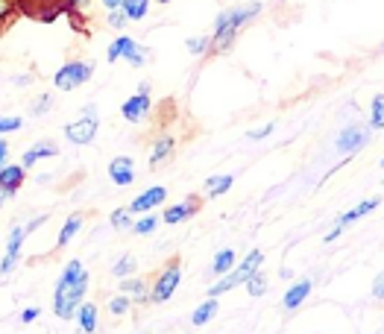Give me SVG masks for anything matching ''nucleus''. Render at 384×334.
Segmentation results:
<instances>
[{
    "mask_svg": "<svg viewBox=\"0 0 384 334\" xmlns=\"http://www.w3.org/2000/svg\"><path fill=\"white\" fill-rule=\"evenodd\" d=\"M88 290V273L82 267V261H68L65 273L56 281V293H53V314L59 320H70L77 314V308L82 305V296Z\"/></svg>",
    "mask_w": 384,
    "mask_h": 334,
    "instance_id": "1",
    "label": "nucleus"
},
{
    "mask_svg": "<svg viewBox=\"0 0 384 334\" xmlns=\"http://www.w3.org/2000/svg\"><path fill=\"white\" fill-rule=\"evenodd\" d=\"M259 12H261V4H247V6H237V9H229L223 15H217L211 47L214 50H229V44L235 41V35H237V30L247 27Z\"/></svg>",
    "mask_w": 384,
    "mask_h": 334,
    "instance_id": "2",
    "label": "nucleus"
},
{
    "mask_svg": "<svg viewBox=\"0 0 384 334\" xmlns=\"http://www.w3.org/2000/svg\"><path fill=\"white\" fill-rule=\"evenodd\" d=\"M261 264H264V252H261V250H252V252L241 261V267H237L235 273H223V278L217 281L214 288H209V296H221V293H226V290H232V288H237V285H244V281H247L255 270H261Z\"/></svg>",
    "mask_w": 384,
    "mask_h": 334,
    "instance_id": "3",
    "label": "nucleus"
},
{
    "mask_svg": "<svg viewBox=\"0 0 384 334\" xmlns=\"http://www.w3.org/2000/svg\"><path fill=\"white\" fill-rule=\"evenodd\" d=\"M91 74H94V65L91 62H68L56 70V77H53V85L59 88V91H74V88H80L82 82L91 79Z\"/></svg>",
    "mask_w": 384,
    "mask_h": 334,
    "instance_id": "4",
    "label": "nucleus"
},
{
    "mask_svg": "<svg viewBox=\"0 0 384 334\" xmlns=\"http://www.w3.org/2000/svg\"><path fill=\"white\" fill-rule=\"evenodd\" d=\"M94 135H97V112H94V105H85L82 117L65 127V138L70 141V144L82 147V144H91Z\"/></svg>",
    "mask_w": 384,
    "mask_h": 334,
    "instance_id": "5",
    "label": "nucleus"
},
{
    "mask_svg": "<svg viewBox=\"0 0 384 334\" xmlns=\"http://www.w3.org/2000/svg\"><path fill=\"white\" fill-rule=\"evenodd\" d=\"M120 56H123L126 62H130L132 68H141L144 62H147L150 53L144 50V47H138V44H135V39H130V35H120V39H115V41H112V47H109L106 59H109V62H118Z\"/></svg>",
    "mask_w": 384,
    "mask_h": 334,
    "instance_id": "6",
    "label": "nucleus"
},
{
    "mask_svg": "<svg viewBox=\"0 0 384 334\" xmlns=\"http://www.w3.org/2000/svg\"><path fill=\"white\" fill-rule=\"evenodd\" d=\"M147 112H150V85H147V82H141V85H138V91L120 105V115H123V120L138 123V120L147 117Z\"/></svg>",
    "mask_w": 384,
    "mask_h": 334,
    "instance_id": "7",
    "label": "nucleus"
},
{
    "mask_svg": "<svg viewBox=\"0 0 384 334\" xmlns=\"http://www.w3.org/2000/svg\"><path fill=\"white\" fill-rule=\"evenodd\" d=\"M179 281H182V267H179V261H173L171 267L159 276V281H156V288H153L150 299H153V302H168V299L176 293Z\"/></svg>",
    "mask_w": 384,
    "mask_h": 334,
    "instance_id": "8",
    "label": "nucleus"
},
{
    "mask_svg": "<svg viewBox=\"0 0 384 334\" xmlns=\"http://www.w3.org/2000/svg\"><path fill=\"white\" fill-rule=\"evenodd\" d=\"M370 132L361 129V127H346L337 138H335V150L337 153H358L361 147H367Z\"/></svg>",
    "mask_w": 384,
    "mask_h": 334,
    "instance_id": "9",
    "label": "nucleus"
},
{
    "mask_svg": "<svg viewBox=\"0 0 384 334\" xmlns=\"http://www.w3.org/2000/svg\"><path fill=\"white\" fill-rule=\"evenodd\" d=\"M24 238H27V229L21 226H15L12 232H9V243H6V255L4 261H0V273H12V267L18 264V258H21V246H24Z\"/></svg>",
    "mask_w": 384,
    "mask_h": 334,
    "instance_id": "10",
    "label": "nucleus"
},
{
    "mask_svg": "<svg viewBox=\"0 0 384 334\" xmlns=\"http://www.w3.org/2000/svg\"><path fill=\"white\" fill-rule=\"evenodd\" d=\"M109 179L115 185H132L135 182V162L130 155L112 158V165H109Z\"/></svg>",
    "mask_w": 384,
    "mask_h": 334,
    "instance_id": "11",
    "label": "nucleus"
},
{
    "mask_svg": "<svg viewBox=\"0 0 384 334\" xmlns=\"http://www.w3.org/2000/svg\"><path fill=\"white\" fill-rule=\"evenodd\" d=\"M164 200H168V191H164L161 185H156V188H147L144 193H138V197L132 200V205H130V211H150Z\"/></svg>",
    "mask_w": 384,
    "mask_h": 334,
    "instance_id": "12",
    "label": "nucleus"
},
{
    "mask_svg": "<svg viewBox=\"0 0 384 334\" xmlns=\"http://www.w3.org/2000/svg\"><path fill=\"white\" fill-rule=\"evenodd\" d=\"M59 153V147L56 144H50V141H42V144H35V147H30L27 153H24V158H21V165L24 167H32L39 158H53Z\"/></svg>",
    "mask_w": 384,
    "mask_h": 334,
    "instance_id": "13",
    "label": "nucleus"
},
{
    "mask_svg": "<svg viewBox=\"0 0 384 334\" xmlns=\"http://www.w3.org/2000/svg\"><path fill=\"white\" fill-rule=\"evenodd\" d=\"M24 182V165H4L0 167V185H4L6 191H18Z\"/></svg>",
    "mask_w": 384,
    "mask_h": 334,
    "instance_id": "14",
    "label": "nucleus"
},
{
    "mask_svg": "<svg viewBox=\"0 0 384 334\" xmlns=\"http://www.w3.org/2000/svg\"><path fill=\"white\" fill-rule=\"evenodd\" d=\"M173 147H176V141L171 138V135H161L156 144H153V155H150V167H159L161 162H168L171 158V153H173Z\"/></svg>",
    "mask_w": 384,
    "mask_h": 334,
    "instance_id": "15",
    "label": "nucleus"
},
{
    "mask_svg": "<svg viewBox=\"0 0 384 334\" xmlns=\"http://www.w3.org/2000/svg\"><path fill=\"white\" fill-rule=\"evenodd\" d=\"M378 203L381 200H364L361 205H355V208H349V211H346V214H340V226H349V223H355V220H361V217H367L370 214V211H376L378 208Z\"/></svg>",
    "mask_w": 384,
    "mask_h": 334,
    "instance_id": "16",
    "label": "nucleus"
},
{
    "mask_svg": "<svg viewBox=\"0 0 384 334\" xmlns=\"http://www.w3.org/2000/svg\"><path fill=\"white\" fill-rule=\"evenodd\" d=\"M194 211H197V200L191 197V200H185L182 205H171L168 211H164V223H171V226H173V223H179V220L191 217Z\"/></svg>",
    "mask_w": 384,
    "mask_h": 334,
    "instance_id": "17",
    "label": "nucleus"
},
{
    "mask_svg": "<svg viewBox=\"0 0 384 334\" xmlns=\"http://www.w3.org/2000/svg\"><path fill=\"white\" fill-rule=\"evenodd\" d=\"M308 293H311V281H297V285L285 293V308H287V311L299 308V305L305 302V296H308Z\"/></svg>",
    "mask_w": 384,
    "mask_h": 334,
    "instance_id": "18",
    "label": "nucleus"
},
{
    "mask_svg": "<svg viewBox=\"0 0 384 334\" xmlns=\"http://www.w3.org/2000/svg\"><path fill=\"white\" fill-rule=\"evenodd\" d=\"M120 290L123 293H130L135 302H147V285H144L141 278H132V276H126L120 278Z\"/></svg>",
    "mask_w": 384,
    "mask_h": 334,
    "instance_id": "19",
    "label": "nucleus"
},
{
    "mask_svg": "<svg viewBox=\"0 0 384 334\" xmlns=\"http://www.w3.org/2000/svg\"><path fill=\"white\" fill-rule=\"evenodd\" d=\"M80 229H82V214H70V217L65 220V226H62L56 243H59V246H68L70 240H74V235L80 232Z\"/></svg>",
    "mask_w": 384,
    "mask_h": 334,
    "instance_id": "20",
    "label": "nucleus"
},
{
    "mask_svg": "<svg viewBox=\"0 0 384 334\" xmlns=\"http://www.w3.org/2000/svg\"><path fill=\"white\" fill-rule=\"evenodd\" d=\"M77 320H80V328H82V331H94V328H97V305L82 302L80 311H77Z\"/></svg>",
    "mask_w": 384,
    "mask_h": 334,
    "instance_id": "21",
    "label": "nucleus"
},
{
    "mask_svg": "<svg viewBox=\"0 0 384 334\" xmlns=\"http://www.w3.org/2000/svg\"><path fill=\"white\" fill-rule=\"evenodd\" d=\"M217 314V296H209L206 299V302L203 305H199L197 311H194V316H191V323L194 326H206L209 320H211V316Z\"/></svg>",
    "mask_w": 384,
    "mask_h": 334,
    "instance_id": "22",
    "label": "nucleus"
},
{
    "mask_svg": "<svg viewBox=\"0 0 384 334\" xmlns=\"http://www.w3.org/2000/svg\"><path fill=\"white\" fill-rule=\"evenodd\" d=\"M123 15L130 18V21H141V18H147V9H150V0H123Z\"/></svg>",
    "mask_w": 384,
    "mask_h": 334,
    "instance_id": "23",
    "label": "nucleus"
},
{
    "mask_svg": "<svg viewBox=\"0 0 384 334\" xmlns=\"http://www.w3.org/2000/svg\"><path fill=\"white\" fill-rule=\"evenodd\" d=\"M235 250H221L214 255V264H211V273L214 276H223V273H229L232 267H235Z\"/></svg>",
    "mask_w": 384,
    "mask_h": 334,
    "instance_id": "24",
    "label": "nucleus"
},
{
    "mask_svg": "<svg viewBox=\"0 0 384 334\" xmlns=\"http://www.w3.org/2000/svg\"><path fill=\"white\" fill-rule=\"evenodd\" d=\"M232 176H211V179H206V191L211 193V197H221V193H226L232 188Z\"/></svg>",
    "mask_w": 384,
    "mask_h": 334,
    "instance_id": "25",
    "label": "nucleus"
},
{
    "mask_svg": "<svg viewBox=\"0 0 384 334\" xmlns=\"http://www.w3.org/2000/svg\"><path fill=\"white\" fill-rule=\"evenodd\" d=\"M370 127H373V129H384V94H376V97H373Z\"/></svg>",
    "mask_w": 384,
    "mask_h": 334,
    "instance_id": "26",
    "label": "nucleus"
},
{
    "mask_svg": "<svg viewBox=\"0 0 384 334\" xmlns=\"http://www.w3.org/2000/svg\"><path fill=\"white\" fill-rule=\"evenodd\" d=\"M135 273V255H123L115 261V267H112V276L115 278H126V276H132Z\"/></svg>",
    "mask_w": 384,
    "mask_h": 334,
    "instance_id": "27",
    "label": "nucleus"
},
{
    "mask_svg": "<svg viewBox=\"0 0 384 334\" xmlns=\"http://www.w3.org/2000/svg\"><path fill=\"white\" fill-rule=\"evenodd\" d=\"M244 285H247V290H249V296H261L264 290H267V278H264V273L261 270H255L247 281H244Z\"/></svg>",
    "mask_w": 384,
    "mask_h": 334,
    "instance_id": "28",
    "label": "nucleus"
},
{
    "mask_svg": "<svg viewBox=\"0 0 384 334\" xmlns=\"http://www.w3.org/2000/svg\"><path fill=\"white\" fill-rule=\"evenodd\" d=\"M132 211L130 208H118V211H112V226L115 229H132Z\"/></svg>",
    "mask_w": 384,
    "mask_h": 334,
    "instance_id": "29",
    "label": "nucleus"
},
{
    "mask_svg": "<svg viewBox=\"0 0 384 334\" xmlns=\"http://www.w3.org/2000/svg\"><path fill=\"white\" fill-rule=\"evenodd\" d=\"M185 47L194 53V56H203V53L211 47V39H206V35H197V39H188Z\"/></svg>",
    "mask_w": 384,
    "mask_h": 334,
    "instance_id": "30",
    "label": "nucleus"
},
{
    "mask_svg": "<svg viewBox=\"0 0 384 334\" xmlns=\"http://www.w3.org/2000/svg\"><path fill=\"white\" fill-rule=\"evenodd\" d=\"M156 226H159L156 217H144V220L132 223V232H135V235H150V232H156Z\"/></svg>",
    "mask_w": 384,
    "mask_h": 334,
    "instance_id": "31",
    "label": "nucleus"
},
{
    "mask_svg": "<svg viewBox=\"0 0 384 334\" xmlns=\"http://www.w3.org/2000/svg\"><path fill=\"white\" fill-rule=\"evenodd\" d=\"M18 129H21V117L0 115V135H4V132H18Z\"/></svg>",
    "mask_w": 384,
    "mask_h": 334,
    "instance_id": "32",
    "label": "nucleus"
},
{
    "mask_svg": "<svg viewBox=\"0 0 384 334\" xmlns=\"http://www.w3.org/2000/svg\"><path fill=\"white\" fill-rule=\"evenodd\" d=\"M109 311H112V314H126V311H130V299H126V296H115L112 302H109Z\"/></svg>",
    "mask_w": 384,
    "mask_h": 334,
    "instance_id": "33",
    "label": "nucleus"
},
{
    "mask_svg": "<svg viewBox=\"0 0 384 334\" xmlns=\"http://www.w3.org/2000/svg\"><path fill=\"white\" fill-rule=\"evenodd\" d=\"M130 21V18H126L123 12H118V9H109V24H112L115 30H123V24Z\"/></svg>",
    "mask_w": 384,
    "mask_h": 334,
    "instance_id": "34",
    "label": "nucleus"
},
{
    "mask_svg": "<svg viewBox=\"0 0 384 334\" xmlns=\"http://www.w3.org/2000/svg\"><path fill=\"white\" fill-rule=\"evenodd\" d=\"M373 296H376V299H384V273H378L376 281H373Z\"/></svg>",
    "mask_w": 384,
    "mask_h": 334,
    "instance_id": "35",
    "label": "nucleus"
},
{
    "mask_svg": "<svg viewBox=\"0 0 384 334\" xmlns=\"http://www.w3.org/2000/svg\"><path fill=\"white\" fill-rule=\"evenodd\" d=\"M47 105H50V97L44 94L42 100H35V105H32V115H35V117H39V115H44V112H47Z\"/></svg>",
    "mask_w": 384,
    "mask_h": 334,
    "instance_id": "36",
    "label": "nucleus"
},
{
    "mask_svg": "<svg viewBox=\"0 0 384 334\" xmlns=\"http://www.w3.org/2000/svg\"><path fill=\"white\" fill-rule=\"evenodd\" d=\"M270 132H273V123H267V127H264V129H252V132H249L247 138H249V141H261V138H267Z\"/></svg>",
    "mask_w": 384,
    "mask_h": 334,
    "instance_id": "37",
    "label": "nucleus"
},
{
    "mask_svg": "<svg viewBox=\"0 0 384 334\" xmlns=\"http://www.w3.org/2000/svg\"><path fill=\"white\" fill-rule=\"evenodd\" d=\"M39 314H42L39 308H27V311L21 314V323H32V320H35V316H39Z\"/></svg>",
    "mask_w": 384,
    "mask_h": 334,
    "instance_id": "38",
    "label": "nucleus"
},
{
    "mask_svg": "<svg viewBox=\"0 0 384 334\" xmlns=\"http://www.w3.org/2000/svg\"><path fill=\"white\" fill-rule=\"evenodd\" d=\"M6 158H9V144L6 141H0V167L6 165Z\"/></svg>",
    "mask_w": 384,
    "mask_h": 334,
    "instance_id": "39",
    "label": "nucleus"
},
{
    "mask_svg": "<svg viewBox=\"0 0 384 334\" xmlns=\"http://www.w3.org/2000/svg\"><path fill=\"white\" fill-rule=\"evenodd\" d=\"M9 197H12V191H6L4 185H0V208H4V203H6Z\"/></svg>",
    "mask_w": 384,
    "mask_h": 334,
    "instance_id": "40",
    "label": "nucleus"
},
{
    "mask_svg": "<svg viewBox=\"0 0 384 334\" xmlns=\"http://www.w3.org/2000/svg\"><path fill=\"white\" fill-rule=\"evenodd\" d=\"M9 15V0H0V21Z\"/></svg>",
    "mask_w": 384,
    "mask_h": 334,
    "instance_id": "41",
    "label": "nucleus"
},
{
    "mask_svg": "<svg viewBox=\"0 0 384 334\" xmlns=\"http://www.w3.org/2000/svg\"><path fill=\"white\" fill-rule=\"evenodd\" d=\"M100 4H103L106 9H118V6L123 4V0H100Z\"/></svg>",
    "mask_w": 384,
    "mask_h": 334,
    "instance_id": "42",
    "label": "nucleus"
},
{
    "mask_svg": "<svg viewBox=\"0 0 384 334\" xmlns=\"http://www.w3.org/2000/svg\"><path fill=\"white\" fill-rule=\"evenodd\" d=\"M70 4L80 6V9H85V6H88V0H70Z\"/></svg>",
    "mask_w": 384,
    "mask_h": 334,
    "instance_id": "43",
    "label": "nucleus"
},
{
    "mask_svg": "<svg viewBox=\"0 0 384 334\" xmlns=\"http://www.w3.org/2000/svg\"><path fill=\"white\" fill-rule=\"evenodd\" d=\"M156 4H171V0H156Z\"/></svg>",
    "mask_w": 384,
    "mask_h": 334,
    "instance_id": "44",
    "label": "nucleus"
},
{
    "mask_svg": "<svg viewBox=\"0 0 384 334\" xmlns=\"http://www.w3.org/2000/svg\"><path fill=\"white\" fill-rule=\"evenodd\" d=\"M381 167H384V158H381Z\"/></svg>",
    "mask_w": 384,
    "mask_h": 334,
    "instance_id": "45",
    "label": "nucleus"
}]
</instances>
